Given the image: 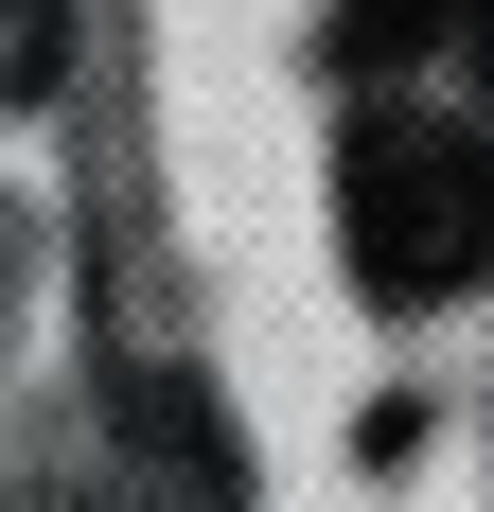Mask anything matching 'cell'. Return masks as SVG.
<instances>
[{"label":"cell","mask_w":494,"mask_h":512,"mask_svg":"<svg viewBox=\"0 0 494 512\" xmlns=\"http://www.w3.org/2000/svg\"><path fill=\"white\" fill-rule=\"evenodd\" d=\"M442 36L477 53V89H494V0H442Z\"/></svg>","instance_id":"cell-4"},{"label":"cell","mask_w":494,"mask_h":512,"mask_svg":"<svg viewBox=\"0 0 494 512\" xmlns=\"http://www.w3.org/2000/svg\"><path fill=\"white\" fill-rule=\"evenodd\" d=\"M336 248H353V283L389 318H424V301H459L494 265V142L477 124H442V106H371L336 142Z\"/></svg>","instance_id":"cell-1"},{"label":"cell","mask_w":494,"mask_h":512,"mask_svg":"<svg viewBox=\"0 0 494 512\" xmlns=\"http://www.w3.org/2000/svg\"><path fill=\"white\" fill-rule=\"evenodd\" d=\"M406 36H442V0H336V71H406Z\"/></svg>","instance_id":"cell-3"},{"label":"cell","mask_w":494,"mask_h":512,"mask_svg":"<svg viewBox=\"0 0 494 512\" xmlns=\"http://www.w3.org/2000/svg\"><path fill=\"white\" fill-rule=\"evenodd\" d=\"M124 442H142V495L159 512H247V460H230V424L159 371V389H124Z\"/></svg>","instance_id":"cell-2"}]
</instances>
